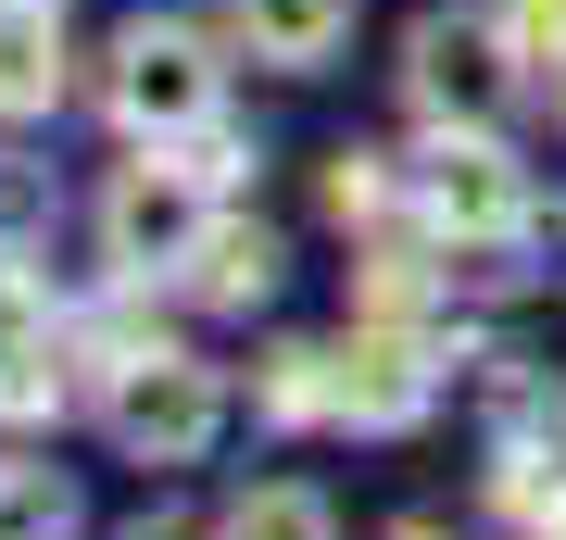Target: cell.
Segmentation results:
<instances>
[{
  "instance_id": "obj_8",
  "label": "cell",
  "mask_w": 566,
  "mask_h": 540,
  "mask_svg": "<svg viewBox=\"0 0 566 540\" xmlns=\"http://www.w3.org/2000/svg\"><path fill=\"white\" fill-rule=\"evenodd\" d=\"M63 100V25L51 0H0V114H51Z\"/></svg>"
},
{
  "instance_id": "obj_14",
  "label": "cell",
  "mask_w": 566,
  "mask_h": 540,
  "mask_svg": "<svg viewBox=\"0 0 566 540\" xmlns=\"http://www.w3.org/2000/svg\"><path fill=\"white\" fill-rule=\"evenodd\" d=\"M504 51L516 63H566V0H504Z\"/></svg>"
},
{
  "instance_id": "obj_3",
  "label": "cell",
  "mask_w": 566,
  "mask_h": 540,
  "mask_svg": "<svg viewBox=\"0 0 566 540\" xmlns=\"http://www.w3.org/2000/svg\"><path fill=\"white\" fill-rule=\"evenodd\" d=\"M114 114L139 126V139H202L214 126V63L189 25H126L114 51Z\"/></svg>"
},
{
  "instance_id": "obj_6",
  "label": "cell",
  "mask_w": 566,
  "mask_h": 540,
  "mask_svg": "<svg viewBox=\"0 0 566 540\" xmlns=\"http://www.w3.org/2000/svg\"><path fill=\"white\" fill-rule=\"evenodd\" d=\"M504 25H416V63H403V88H416V114L428 126H491L504 114Z\"/></svg>"
},
{
  "instance_id": "obj_12",
  "label": "cell",
  "mask_w": 566,
  "mask_h": 540,
  "mask_svg": "<svg viewBox=\"0 0 566 540\" xmlns=\"http://www.w3.org/2000/svg\"><path fill=\"white\" fill-rule=\"evenodd\" d=\"M63 528H76V502L51 465H0V540H63Z\"/></svg>"
},
{
  "instance_id": "obj_16",
  "label": "cell",
  "mask_w": 566,
  "mask_h": 540,
  "mask_svg": "<svg viewBox=\"0 0 566 540\" xmlns=\"http://www.w3.org/2000/svg\"><path fill=\"white\" fill-rule=\"evenodd\" d=\"M390 540H441V528H390Z\"/></svg>"
},
{
  "instance_id": "obj_18",
  "label": "cell",
  "mask_w": 566,
  "mask_h": 540,
  "mask_svg": "<svg viewBox=\"0 0 566 540\" xmlns=\"http://www.w3.org/2000/svg\"><path fill=\"white\" fill-rule=\"evenodd\" d=\"M139 540H177V528H139Z\"/></svg>"
},
{
  "instance_id": "obj_5",
  "label": "cell",
  "mask_w": 566,
  "mask_h": 540,
  "mask_svg": "<svg viewBox=\"0 0 566 540\" xmlns=\"http://www.w3.org/2000/svg\"><path fill=\"white\" fill-rule=\"evenodd\" d=\"M327 378H340V415L353 427H416L428 390H441V364H428V340L403 315H365L340 352H327Z\"/></svg>"
},
{
  "instance_id": "obj_4",
  "label": "cell",
  "mask_w": 566,
  "mask_h": 540,
  "mask_svg": "<svg viewBox=\"0 0 566 540\" xmlns=\"http://www.w3.org/2000/svg\"><path fill=\"white\" fill-rule=\"evenodd\" d=\"M202 226H214V177L202 163H126L114 177V201H102V240H114V264H189L202 252Z\"/></svg>"
},
{
  "instance_id": "obj_10",
  "label": "cell",
  "mask_w": 566,
  "mask_h": 540,
  "mask_svg": "<svg viewBox=\"0 0 566 540\" xmlns=\"http://www.w3.org/2000/svg\"><path fill=\"white\" fill-rule=\"evenodd\" d=\"M264 415H277V427H315V415H340V378H327V352H303V340H290V352H264Z\"/></svg>"
},
{
  "instance_id": "obj_1",
  "label": "cell",
  "mask_w": 566,
  "mask_h": 540,
  "mask_svg": "<svg viewBox=\"0 0 566 540\" xmlns=\"http://www.w3.org/2000/svg\"><path fill=\"white\" fill-rule=\"evenodd\" d=\"M214 427H227L214 364H189V352H126L114 364V441L139 465H202Z\"/></svg>"
},
{
  "instance_id": "obj_2",
  "label": "cell",
  "mask_w": 566,
  "mask_h": 540,
  "mask_svg": "<svg viewBox=\"0 0 566 540\" xmlns=\"http://www.w3.org/2000/svg\"><path fill=\"white\" fill-rule=\"evenodd\" d=\"M403 189H416V214L441 226V240H504V226L528 214V177L479 139V126H428V151L403 163Z\"/></svg>"
},
{
  "instance_id": "obj_17",
  "label": "cell",
  "mask_w": 566,
  "mask_h": 540,
  "mask_svg": "<svg viewBox=\"0 0 566 540\" xmlns=\"http://www.w3.org/2000/svg\"><path fill=\"white\" fill-rule=\"evenodd\" d=\"M554 114H566V63H554Z\"/></svg>"
},
{
  "instance_id": "obj_11",
  "label": "cell",
  "mask_w": 566,
  "mask_h": 540,
  "mask_svg": "<svg viewBox=\"0 0 566 540\" xmlns=\"http://www.w3.org/2000/svg\"><path fill=\"white\" fill-rule=\"evenodd\" d=\"M214 540H327V502H315L303 478H277V490H240Z\"/></svg>"
},
{
  "instance_id": "obj_13",
  "label": "cell",
  "mask_w": 566,
  "mask_h": 540,
  "mask_svg": "<svg viewBox=\"0 0 566 540\" xmlns=\"http://www.w3.org/2000/svg\"><path fill=\"white\" fill-rule=\"evenodd\" d=\"M390 189H403V177H390L378 151H340V163H327V214H340V226L353 214H390Z\"/></svg>"
},
{
  "instance_id": "obj_9",
  "label": "cell",
  "mask_w": 566,
  "mask_h": 540,
  "mask_svg": "<svg viewBox=\"0 0 566 540\" xmlns=\"http://www.w3.org/2000/svg\"><path fill=\"white\" fill-rule=\"evenodd\" d=\"M240 39H252V63H327L353 39V0H240Z\"/></svg>"
},
{
  "instance_id": "obj_15",
  "label": "cell",
  "mask_w": 566,
  "mask_h": 540,
  "mask_svg": "<svg viewBox=\"0 0 566 540\" xmlns=\"http://www.w3.org/2000/svg\"><path fill=\"white\" fill-rule=\"evenodd\" d=\"M542 540H566V502H554V516H542Z\"/></svg>"
},
{
  "instance_id": "obj_7",
  "label": "cell",
  "mask_w": 566,
  "mask_h": 540,
  "mask_svg": "<svg viewBox=\"0 0 566 540\" xmlns=\"http://www.w3.org/2000/svg\"><path fill=\"white\" fill-rule=\"evenodd\" d=\"M189 289H202L214 315L264 301V289H277V226H252V214H214V226H202V252H189Z\"/></svg>"
}]
</instances>
